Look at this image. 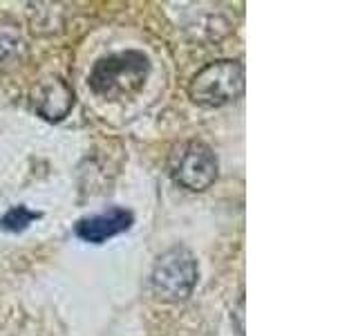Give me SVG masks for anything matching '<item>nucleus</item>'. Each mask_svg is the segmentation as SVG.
<instances>
[{
    "label": "nucleus",
    "instance_id": "1",
    "mask_svg": "<svg viewBox=\"0 0 358 336\" xmlns=\"http://www.w3.org/2000/svg\"><path fill=\"white\" fill-rule=\"evenodd\" d=\"M150 74V59L139 50L108 54L92 65L90 90L106 101H123L141 92Z\"/></svg>",
    "mask_w": 358,
    "mask_h": 336
},
{
    "label": "nucleus",
    "instance_id": "2",
    "mask_svg": "<svg viewBox=\"0 0 358 336\" xmlns=\"http://www.w3.org/2000/svg\"><path fill=\"white\" fill-rule=\"evenodd\" d=\"M199 280V262L184 244L166 249L155 260L150 274L152 294L164 302H182L193 296Z\"/></svg>",
    "mask_w": 358,
    "mask_h": 336
},
{
    "label": "nucleus",
    "instance_id": "3",
    "mask_svg": "<svg viewBox=\"0 0 358 336\" xmlns=\"http://www.w3.org/2000/svg\"><path fill=\"white\" fill-rule=\"evenodd\" d=\"M244 65L233 59L206 63L188 83V97L204 108H222L238 101L244 92Z\"/></svg>",
    "mask_w": 358,
    "mask_h": 336
},
{
    "label": "nucleus",
    "instance_id": "4",
    "mask_svg": "<svg viewBox=\"0 0 358 336\" xmlns=\"http://www.w3.org/2000/svg\"><path fill=\"white\" fill-rule=\"evenodd\" d=\"M220 175L217 155L204 141L190 139L179 144L171 155V177L173 182L186 190L201 193L208 190Z\"/></svg>",
    "mask_w": 358,
    "mask_h": 336
},
{
    "label": "nucleus",
    "instance_id": "5",
    "mask_svg": "<svg viewBox=\"0 0 358 336\" xmlns=\"http://www.w3.org/2000/svg\"><path fill=\"white\" fill-rule=\"evenodd\" d=\"M76 104L72 85L59 74L43 76L41 81L31 90V106L36 115L45 121L59 123L72 112Z\"/></svg>",
    "mask_w": 358,
    "mask_h": 336
},
{
    "label": "nucleus",
    "instance_id": "6",
    "mask_svg": "<svg viewBox=\"0 0 358 336\" xmlns=\"http://www.w3.org/2000/svg\"><path fill=\"white\" fill-rule=\"evenodd\" d=\"M134 224V213L130 209L123 206H110L94 216L81 218L76 222L74 233L76 238H81L83 242L90 244H103L110 238H117V235L130 231Z\"/></svg>",
    "mask_w": 358,
    "mask_h": 336
},
{
    "label": "nucleus",
    "instance_id": "7",
    "mask_svg": "<svg viewBox=\"0 0 358 336\" xmlns=\"http://www.w3.org/2000/svg\"><path fill=\"white\" fill-rule=\"evenodd\" d=\"M27 54V43L14 25L0 22V70H11L22 63Z\"/></svg>",
    "mask_w": 358,
    "mask_h": 336
},
{
    "label": "nucleus",
    "instance_id": "8",
    "mask_svg": "<svg viewBox=\"0 0 358 336\" xmlns=\"http://www.w3.org/2000/svg\"><path fill=\"white\" fill-rule=\"evenodd\" d=\"M43 218L41 211H34L25 204H18V206H11L3 218H0V229L7 231V233H22L29 229L31 222H36Z\"/></svg>",
    "mask_w": 358,
    "mask_h": 336
}]
</instances>
